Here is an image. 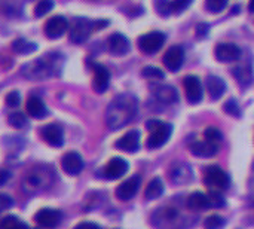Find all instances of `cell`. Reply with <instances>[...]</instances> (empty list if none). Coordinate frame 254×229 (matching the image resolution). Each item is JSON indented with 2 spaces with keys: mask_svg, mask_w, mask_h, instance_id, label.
Segmentation results:
<instances>
[{
  "mask_svg": "<svg viewBox=\"0 0 254 229\" xmlns=\"http://www.w3.org/2000/svg\"><path fill=\"white\" fill-rule=\"evenodd\" d=\"M128 168H129L128 162L124 158L116 156L107 162V165L103 170V174L107 180H116V179H121L128 171Z\"/></svg>",
  "mask_w": 254,
  "mask_h": 229,
  "instance_id": "13",
  "label": "cell"
},
{
  "mask_svg": "<svg viewBox=\"0 0 254 229\" xmlns=\"http://www.w3.org/2000/svg\"><path fill=\"white\" fill-rule=\"evenodd\" d=\"M155 97L158 101L164 103V104H173L179 100V94L176 91L174 86H170V85H161V86H156L155 91H153Z\"/></svg>",
  "mask_w": 254,
  "mask_h": 229,
  "instance_id": "22",
  "label": "cell"
},
{
  "mask_svg": "<svg viewBox=\"0 0 254 229\" xmlns=\"http://www.w3.org/2000/svg\"><path fill=\"white\" fill-rule=\"evenodd\" d=\"M63 212L55 210V209H42L36 213L34 221L45 228H55L61 224L63 221Z\"/></svg>",
  "mask_w": 254,
  "mask_h": 229,
  "instance_id": "11",
  "label": "cell"
},
{
  "mask_svg": "<svg viewBox=\"0 0 254 229\" xmlns=\"http://www.w3.org/2000/svg\"><path fill=\"white\" fill-rule=\"evenodd\" d=\"M25 109H27V113L33 116L34 119H43L48 115V109L39 97H30L27 100Z\"/></svg>",
  "mask_w": 254,
  "mask_h": 229,
  "instance_id": "23",
  "label": "cell"
},
{
  "mask_svg": "<svg viewBox=\"0 0 254 229\" xmlns=\"http://www.w3.org/2000/svg\"><path fill=\"white\" fill-rule=\"evenodd\" d=\"M146 128L150 131V134L147 137V142H146V146L149 149H159V148H162L168 142L171 134H173V125L167 124V122H162L159 119L147 121L146 122Z\"/></svg>",
  "mask_w": 254,
  "mask_h": 229,
  "instance_id": "2",
  "label": "cell"
},
{
  "mask_svg": "<svg viewBox=\"0 0 254 229\" xmlns=\"http://www.w3.org/2000/svg\"><path fill=\"white\" fill-rule=\"evenodd\" d=\"M165 43V34L162 31H150L138 37V48L144 54H156Z\"/></svg>",
  "mask_w": 254,
  "mask_h": 229,
  "instance_id": "6",
  "label": "cell"
},
{
  "mask_svg": "<svg viewBox=\"0 0 254 229\" xmlns=\"http://www.w3.org/2000/svg\"><path fill=\"white\" fill-rule=\"evenodd\" d=\"M232 75L235 76L238 83L243 85V86H249L254 79L253 70H252L250 66H237V67H234Z\"/></svg>",
  "mask_w": 254,
  "mask_h": 229,
  "instance_id": "26",
  "label": "cell"
},
{
  "mask_svg": "<svg viewBox=\"0 0 254 229\" xmlns=\"http://www.w3.org/2000/svg\"><path fill=\"white\" fill-rule=\"evenodd\" d=\"M229 0H205V6L210 12L213 13H219L222 12L226 6H228Z\"/></svg>",
  "mask_w": 254,
  "mask_h": 229,
  "instance_id": "37",
  "label": "cell"
},
{
  "mask_svg": "<svg viewBox=\"0 0 254 229\" xmlns=\"http://www.w3.org/2000/svg\"><path fill=\"white\" fill-rule=\"evenodd\" d=\"M40 137L52 148H61L64 145V131L57 124H48L42 127Z\"/></svg>",
  "mask_w": 254,
  "mask_h": 229,
  "instance_id": "10",
  "label": "cell"
},
{
  "mask_svg": "<svg viewBox=\"0 0 254 229\" xmlns=\"http://www.w3.org/2000/svg\"><path fill=\"white\" fill-rule=\"evenodd\" d=\"M6 104L9 107H18L21 104V95L18 91H10L7 95H6Z\"/></svg>",
  "mask_w": 254,
  "mask_h": 229,
  "instance_id": "40",
  "label": "cell"
},
{
  "mask_svg": "<svg viewBox=\"0 0 254 229\" xmlns=\"http://www.w3.org/2000/svg\"><path fill=\"white\" fill-rule=\"evenodd\" d=\"M55 58L51 55H46L43 58H37L31 63H27L22 67V75L28 77L30 80H42L49 77L54 73L55 69Z\"/></svg>",
  "mask_w": 254,
  "mask_h": 229,
  "instance_id": "3",
  "label": "cell"
},
{
  "mask_svg": "<svg viewBox=\"0 0 254 229\" xmlns=\"http://www.w3.org/2000/svg\"><path fill=\"white\" fill-rule=\"evenodd\" d=\"M67 28H68V21L63 15H57L48 19L45 25V34L49 39H58L67 31Z\"/></svg>",
  "mask_w": 254,
  "mask_h": 229,
  "instance_id": "15",
  "label": "cell"
},
{
  "mask_svg": "<svg viewBox=\"0 0 254 229\" xmlns=\"http://www.w3.org/2000/svg\"><path fill=\"white\" fill-rule=\"evenodd\" d=\"M94 30H97L95 21H89L86 18H76L70 27V40L76 45L83 43Z\"/></svg>",
  "mask_w": 254,
  "mask_h": 229,
  "instance_id": "4",
  "label": "cell"
},
{
  "mask_svg": "<svg viewBox=\"0 0 254 229\" xmlns=\"http://www.w3.org/2000/svg\"><path fill=\"white\" fill-rule=\"evenodd\" d=\"M107 43H109L110 52L115 54V55H125L129 51V48H131V43H129L128 37L124 36L122 33H113V34H110Z\"/></svg>",
  "mask_w": 254,
  "mask_h": 229,
  "instance_id": "19",
  "label": "cell"
},
{
  "mask_svg": "<svg viewBox=\"0 0 254 229\" xmlns=\"http://www.w3.org/2000/svg\"><path fill=\"white\" fill-rule=\"evenodd\" d=\"M48 174L46 173H30L25 180H24V188L30 192L39 191L42 188H45V182H46Z\"/></svg>",
  "mask_w": 254,
  "mask_h": 229,
  "instance_id": "24",
  "label": "cell"
},
{
  "mask_svg": "<svg viewBox=\"0 0 254 229\" xmlns=\"http://www.w3.org/2000/svg\"><path fill=\"white\" fill-rule=\"evenodd\" d=\"M204 137H205V140L219 145V143L223 140V133H222L219 128H216V127H208V128L204 131Z\"/></svg>",
  "mask_w": 254,
  "mask_h": 229,
  "instance_id": "32",
  "label": "cell"
},
{
  "mask_svg": "<svg viewBox=\"0 0 254 229\" xmlns=\"http://www.w3.org/2000/svg\"><path fill=\"white\" fill-rule=\"evenodd\" d=\"M12 49H13V52H16V54L25 55V54L34 52V51L37 49V45H36L34 42H28V40H25V39H16V40H13V43H12Z\"/></svg>",
  "mask_w": 254,
  "mask_h": 229,
  "instance_id": "28",
  "label": "cell"
},
{
  "mask_svg": "<svg viewBox=\"0 0 254 229\" xmlns=\"http://www.w3.org/2000/svg\"><path fill=\"white\" fill-rule=\"evenodd\" d=\"M249 10H250V12H254V0H250V3H249Z\"/></svg>",
  "mask_w": 254,
  "mask_h": 229,
  "instance_id": "45",
  "label": "cell"
},
{
  "mask_svg": "<svg viewBox=\"0 0 254 229\" xmlns=\"http://www.w3.org/2000/svg\"><path fill=\"white\" fill-rule=\"evenodd\" d=\"M9 179H10V171H7V170H0V186H1V185H6Z\"/></svg>",
  "mask_w": 254,
  "mask_h": 229,
  "instance_id": "44",
  "label": "cell"
},
{
  "mask_svg": "<svg viewBox=\"0 0 254 229\" xmlns=\"http://www.w3.org/2000/svg\"><path fill=\"white\" fill-rule=\"evenodd\" d=\"M208 30H210V25H208L207 22H201V24H198V25H196V34H198V37H204V36H207V34H208Z\"/></svg>",
  "mask_w": 254,
  "mask_h": 229,
  "instance_id": "42",
  "label": "cell"
},
{
  "mask_svg": "<svg viewBox=\"0 0 254 229\" xmlns=\"http://www.w3.org/2000/svg\"><path fill=\"white\" fill-rule=\"evenodd\" d=\"M164 194V183L159 177H155L149 182L146 191H144V197L146 200H156Z\"/></svg>",
  "mask_w": 254,
  "mask_h": 229,
  "instance_id": "27",
  "label": "cell"
},
{
  "mask_svg": "<svg viewBox=\"0 0 254 229\" xmlns=\"http://www.w3.org/2000/svg\"><path fill=\"white\" fill-rule=\"evenodd\" d=\"M7 122L13 127V128H24L27 125V116L21 112H15L10 113L7 118Z\"/></svg>",
  "mask_w": 254,
  "mask_h": 229,
  "instance_id": "31",
  "label": "cell"
},
{
  "mask_svg": "<svg viewBox=\"0 0 254 229\" xmlns=\"http://www.w3.org/2000/svg\"><path fill=\"white\" fill-rule=\"evenodd\" d=\"M185 63V51L182 46H171L164 55V64L170 72H179Z\"/></svg>",
  "mask_w": 254,
  "mask_h": 229,
  "instance_id": "14",
  "label": "cell"
},
{
  "mask_svg": "<svg viewBox=\"0 0 254 229\" xmlns=\"http://www.w3.org/2000/svg\"><path fill=\"white\" fill-rule=\"evenodd\" d=\"M223 110H225L228 115H232V116H235V118H238V116H240V113H241V110H240V104L237 103V100H235V98L228 100V101L225 103V106H223Z\"/></svg>",
  "mask_w": 254,
  "mask_h": 229,
  "instance_id": "38",
  "label": "cell"
},
{
  "mask_svg": "<svg viewBox=\"0 0 254 229\" xmlns=\"http://www.w3.org/2000/svg\"><path fill=\"white\" fill-rule=\"evenodd\" d=\"M188 207L193 212H204L210 209L208 197L202 192H193L188 200Z\"/></svg>",
  "mask_w": 254,
  "mask_h": 229,
  "instance_id": "25",
  "label": "cell"
},
{
  "mask_svg": "<svg viewBox=\"0 0 254 229\" xmlns=\"http://www.w3.org/2000/svg\"><path fill=\"white\" fill-rule=\"evenodd\" d=\"M226 225V221L225 218L219 216V215H213V216H208L205 219V224H204V228L205 229H222Z\"/></svg>",
  "mask_w": 254,
  "mask_h": 229,
  "instance_id": "30",
  "label": "cell"
},
{
  "mask_svg": "<svg viewBox=\"0 0 254 229\" xmlns=\"http://www.w3.org/2000/svg\"><path fill=\"white\" fill-rule=\"evenodd\" d=\"M243 51L238 45L235 43H228V42H223V43H219L216 48H214V55H216V60L222 61V63H231V61H237L240 60Z\"/></svg>",
  "mask_w": 254,
  "mask_h": 229,
  "instance_id": "9",
  "label": "cell"
},
{
  "mask_svg": "<svg viewBox=\"0 0 254 229\" xmlns=\"http://www.w3.org/2000/svg\"><path fill=\"white\" fill-rule=\"evenodd\" d=\"M115 146L124 152H135L140 148V131L138 130H131L127 134H124Z\"/></svg>",
  "mask_w": 254,
  "mask_h": 229,
  "instance_id": "17",
  "label": "cell"
},
{
  "mask_svg": "<svg viewBox=\"0 0 254 229\" xmlns=\"http://www.w3.org/2000/svg\"><path fill=\"white\" fill-rule=\"evenodd\" d=\"M155 6H156V12L159 15H170L173 12V3L171 0H155Z\"/></svg>",
  "mask_w": 254,
  "mask_h": 229,
  "instance_id": "36",
  "label": "cell"
},
{
  "mask_svg": "<svg viewBox=\"0 0 254 229\" xmlns=\"http://www.w3.org/2000/svg\"><path fill=\"white\" fill-rule=\"evenodd\" d=\"M205 86H207V92L210 95L211 100H219L223 97L225 91H226V83L222 77L219 76H208L207 77V82H205Z\"/></svg>",
  "mask_w": 254,
  "mask_h": 229,
  "instance_id": "21",
  "label": "cell"
},
{
  "mask_svg": "<svg viewBox=\"0 0 254 229\" xmlns=\"http://www.w3.org/2000/svg\"><path fill=\"white\" fill-rule=\"evenodd\" d=\"M10 207H13V198L7 194H0V212H4Z\"/></svg>",
  "mask_w": 254,
  "mask_h": 229,
  "instance_id": "41",
  "label": "cell"
},
{
  "mask_svg": "<svg viewBox=\"0 0 254 229\" xmlns=\"http://www.w3.org/2000/svg\"><path fill=\"white\" fill-rule=\"evenodd\" d=\"M183 86L186 91V98L189 103L196 104L202 100L204 97V89H202V83L201 79L198 76L189 75L183 79Z\"/></svg>",
  "mask_w": 254,
  "mask_h": 229,
  "instance_id": "7",
  "label": "cell"
},
{
  "mask_svg": "<svg viewBox=\"0 0 254 229\" xmlns=\"http://www.w3.org/2000/svg\"><path fill=\"white\" fill-rule=\"evenodd\" d=\"M193 0H173V12L174 13H182L185 12L190 4H192Z\"/></svg>",
  "mask_w": 254,
  "mask_h": 229,
  "instance_id": "39",
  "label": "cell"
},
{
  "mask_svg": "<svg viewBox=\"0 0 254 229\" xmlns=\"http://www.w3.org/2000/svg\"><path fill=\"white\" fill-rule=\"evenodd\" d=\"M141 186V177L138 174L127 179L125 182H122L118 188H116V197L121 201H129L135 197V194L138 192Z\"/></svg>",
  "mask_w": 254,
  "mask_h": 229,
  "instance_id": "8",
  "label": "cell"
},
{
  "mask_svg": "<svg viewBox=\"0 0 254 229\" xmlns=\"http://www.w3.org/2000/svg\"><path fill=\"white\" fill-rule=\"evenodd\" d=\"M52 7H54V1H52V0H40V1L36 4V7H34V15H36L37 18L45 16L46 13H49V12L52 10Z\"/></svg>",
  "mask_w": 254,
  "mask_h": 229,
  "instance_id": "33",
  "label": "cell"
},
{
  "mask_svg": "<svg viewBox=\"0 0 254 229\" xmlns=\"http://www.w3.org/2000/svg\"><path fill=\"white\" fill-rule=\"evenodd\" d=\"M204 182H205V185H208V186H211V188L225 191V189H228L229 185H231V177H229V174H228L225 170H222L220 167H217V165H210V167H207V170H205Z\"/></svg>",
  "mask_w": 254,
  "mask_h": 229,
  "instance_id": "5",
  "label": "cell"
},
{
  "mask_svg": "<svg viewBox=\"0 0 254 229\" xmlns=\"http://www.w3.org/2000/svg\"><path fill=\"white\" fill-rule=\"evenodd\" d=\"M94 80H92V88L95 92L103 94L107 91L109 83H110V73L107 70V67L101 66V64H94Z\"/></svg>",
  "mask_w": 254,
  "mask_h": 229,
  "instance_id": "16",
  "label": "cell"
},
{
  "mask_svg": "<svg viewBox=\"0 0 254 229\" xmlns=\"http://www.w3.org/2000/svg\"><path fill=\"white\" fill-rule=\"evenodd\" d=\"M137 113V98L131 94L118 95L107 109V124L110 128L118 130L125 127Z\"/></svg>",
  "mask_w": 254,
  "mask_h": 229,
  "instance_id": "1",
  "label": "cell"
},
{
  "mask_svg": "<svg viewBox=\"0 0 254 229\" xmlns=\"http://www.w3.org/2000/svg\"><path fill=\"white\" fill-rule=\"evenodd\" d=\"M168 177L174 185H185L192 180V171H190L189 165L179 162L170 168Z\"/></svg>",
  "mask_w": 254,
  "mask_h": 229,
  "instance_id": "18",
  "label": "cell"
},
{
  "mask_svg": "<svg viewBox=\"0 0 254 229\" xmlns=\"http://www.w3.org/2000/svg\"><path fill=\"white\" fill-rule=\"evenodd\" d=\"M74 229H101L97 224H94V222H82V224H79V225H76Z\"/></svg>",
  "mask_w": 254,
  "mask_h": 229,
  "instance_id": "43",
  "label": "cell"
},
{
  "mask_svg": "<svg viewBox=\"0 0 254 229\" xmlns=\"http://www.w3.org/2000/svg\"><path fill=\"white\" fill-rule=\"evenodd\" d=\"M141 75L144 76V77H147V79H164L165 77V75H164V72L159 69V67H155V66H147V67H144L143 69V72H141Z\"/></svg>",
  "mask_w": 254,
  "mask_h": 229,
  "instance_id": "35",
  "label": "cell"
},
{
  "mask_svg": "<svg viewBox=\"0 0 254 229\" xmlns=\"http://www.w3.org/2000/svg\"><path fill=\"white\" fill-rule=\"evenodd\" d=\"M83 167H85L83 158L77 152H67L61 158V168L64 170V173L70 176H77L83 170Z\"/></svg>",
  "mask_w": 254,
  "mask_h": 229,
  "instance_id": "12",
  "label": "cell"
},
{
  "mask_svg": "<svg viewBox=\"0 0 254 229\" xmlns=\"http://www.w3.org/2000/svg\"><path fill=\"white\" fill-rule=\"evenodd\" d=\"M190 152L195 156L199 158H211L219 152V145L217 143H211L208 140L204 142H193L190 145Z\"/></svg>",
  "mask_w": 254,
  "mask_h": 229,
  "instance_id": "20",
  "label": "cell"
},
{
  "mask_svg": "<svg viewBox=\"0 0 254 229\" xmlns=\"http://www.w3.org/2000/svg\"><path fill=\"white\" fill-rule=\"evenodd\" d=\"M0 229H30L27 224L19 221L16 216H6L0 221Z\"/></svg>",
  "mask_w": 254,
  "mask_h": 229,
  "instance_id": "29",
  "label": "cell"
},
{
  "mask_svg": "<svg viewBox=\"0 0 254 229\" xmlns=\"http://www.w3.org/2000/svg\"><path fill=\"white\" fill-rule=\"evenodd\" d=\"M207 197H208L210 207H213V209H222V207H225V204H226L223 195H222L219 191H211Z\"/></svg>",
  "mask_w": 254,
  "mask_h": 229,
  "instance_id": "34",
  "label": "cell"
}]
</instances>
